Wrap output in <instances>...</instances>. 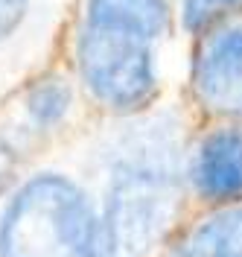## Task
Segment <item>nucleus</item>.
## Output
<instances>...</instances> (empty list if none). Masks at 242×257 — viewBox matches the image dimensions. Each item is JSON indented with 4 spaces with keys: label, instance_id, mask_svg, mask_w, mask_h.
<instances>
[{
    "label": "nucleus",
    "instance_id": "obj_9",
    "mask_svg": "<svg viewBox=\"0 0 242 257\" xmlns=\"http://www.w3.org/2000/svg\"><path fill=\"white\" fill-rule=\"evenodd\" d=\"M27 3L30 0H0V38H6L21 24V18L27 12Z\"/></svg>",
    "mask_w": 242,
    "mask_h": 257
},
{
    "label": "nucleus",
    "instance_id": "obj_8",
    "mask_svg": "<svg viewBox=\"0 0 242 257\" xmlns=\"http://www.w3.org/2000/svg\"><path fill=\"white\" fill-rule=\"evenodd\" d=\"M239 3L242 0H187L184 3V18H187L190 27H201L216 12H222L227 6H239Z\"/></svg>",
    "mask_w": 242,
    "mask_h": 257
},
{
    "label": "nucleus",
    "instance_id": "obj_2",
    "mask_svg": "<svg viewBox=\"0 0 242 257\" xmlns=\"http://www.w3.org/2000/svg\"><path fill=\"white\" fill-rule=\"evenodd\" d=\"M99 225L65 176L30 178L0 219V257H99Z\"/></svg>",
    "mask_w": 242,
    "mask_h": 257
},
{
    "label": "nucleus",
    "instance_id": "obj_5",
    "mask_svg": "<svg viewBox=\"0 0 242 257\" xmlns=\"http://www.w3.org/2000/svg\"><path fill=\"white\" fill-rule=\"evenodd\" d=\"M193 184L207 199L242 196V128L207 135L193 161Z\"/></svg>",
    "mask_w": 242,
    "mask_h": 257
},
{
    "label": "nucleus",
    "instance_id": "obj_1",
    "mask_svg": "<svg viewBox=\"0 0 242 257\" xmlns=\"http://www.w3.org/2000/svg\"><path fill=\"white\" fill-rule=\"evenodd\" d=\"M169 24L166 0H88L79 70L99 102L131 111L155 94L152 44Z\"/></svg>",
    "mask_w": 242,
    "mask_h": 257
},
{
    "label": "nucleus",
    "instance_id": "obj_10",
    "mask_svg": "<svg viewBox=\"0 0 242 257\" xmlns=\"http://www.w3.org/2000/svg\"><path fill=\"white\" fill-rule=\"evenodd\" d=\"M15 173H18V152H15V146L9 144L6 138H0V193L12 184Z\"/></svg>",
    "mask_w": 242,
    "mask_h": 257
},
{
    "label": "nucleus",
    "instance_id": "obj_6",
    "mask_svg": "<svg viewBox=\"0 0 242 257\" xmlns=\"http://www.w3.org/2000/svg\"><path fill=\"white\" fill-rule=\"evenodd\" d=\"M178 257H242V208L207 216L187 237Z\"/></svg>",
    "mask_w": 242,
    "mask_h": 257
},
{
    "label": "nucleus",
    "instance_id": "obj_4",
    "mask_svg": "<svg viewBox=\"0 0 242 257\" xmlns=\"http://www.w3.org/2000/svg\"><path fill=\"white\" fill-rule=\"evenodd\" d=\"M195 91L210 111L242 117V27L204 44L195 62Z\"/></svg>",
    "mask_w": 242,
    "mask_h": 257
},
{
    "label": "nucleus",
    "instance_id": "obj_3",
    "mask_svg": "<svg viewBox=\"0 0 242 257\" xmlns=\"http://www.w3.org/2000/svg\"><path fill=\"white\" fill-rule=\"evenodd\" d=\"M178 181L163 146H137L117 164L105 199L102 248L108 257H143L175 213Z\"/></svg>",
    "mask_w": 242,
    "mask_h": 257
},
{
    "label": "nucleus",
    "instance_id": "obj_7",
    "mask_svg": "<svg viewBox=\"0 0 242 257\" xmlns=\"http://www.w3.org/2000/svg\"><path fill=\"white\" fill-rule=\"evenodd\" d=\"M70 108V88L59 79L38 82L27 96V114L38 128L56 126Z\"/></svg>",
    "mask_w": 242,
    "mask_h": 257
}]
</instances>
